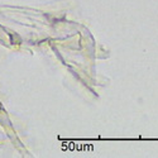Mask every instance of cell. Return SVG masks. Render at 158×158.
Instances as JSON below:
<instances>
[]
</instances>
